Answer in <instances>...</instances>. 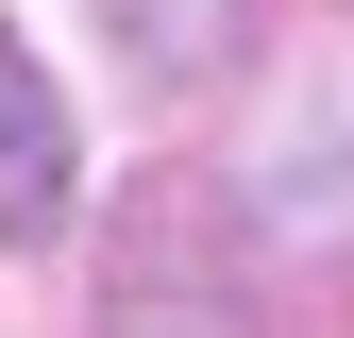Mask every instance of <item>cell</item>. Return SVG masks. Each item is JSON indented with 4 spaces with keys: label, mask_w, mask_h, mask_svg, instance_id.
Instances as JSON below:
<instances>
[{
    "label": "cell",
    "mask_w": 354,
    "mask_h": 338,
    "mask_svg": "<svg viewBox=\"0 0 354 338\" xmlns=\"http://www.w3.org/2000/svg\"><path fill=\"white\" fill-rule=\"evenodd\" d=\"M236 17H253V0H102V34H118V51H136L152 84L219 68V51H236Z\"/></svg>",
    "instance_id": "cell-4"
},
{
    "label": "cell",
    "mask_w": 354,
    "mask_h": 338,
    "mask_svg": "<svg viewBox=\"0 0 354 338\" xmlns=\"http://www.w3.org/2000/svg\"><path fill=\"white\" fill-rule=\"evenodd\" d=\"M68 186H84V136H68V102H51V68L0 34V254H34L68 220Z\"/></svg>",
    "instance_id": "cell-3"
},
{
    "label": "cell",
    "mask_w": 354,
    "mask_h": 338,
    "mask_svg": "<svg viewBox=\"0 0 354 338\" xmlns=\"http://www.w3.org/2000/svg\"><path fill=\"white\" fill-rule=\"evenodd\" d=\"M102 338H253L236 321V203H219V186H152L136 220H118Z\"/></svg>",
    "instance_id": "cell-2"
},
{
    "label": "cell",
    "mask_w": 354,
    "mask_h": 338,
    "mask_svg": "<svg viewBox=\"0 0 354 338\" xmlns=\"http://www.w3.org/2000/svg\"><path fill=\"white\" fill-rule=\"evenodd\" d=\"M219 203H236V237L287 254V271L354 254V51H304L270 84V118H253V152H236Z\"/></svg>",
    "instance_id": "cell-1"
}]
</instances>
